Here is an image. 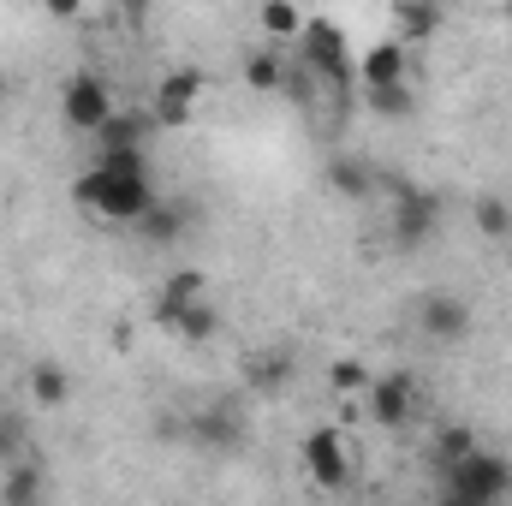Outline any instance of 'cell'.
I'll return each mask as SVG.
<instances>
[{"mask_svg":"<svg viewBox=\"0 0 512 506\" xmlns=\"http://www.w3.org/2000/svg\"><path fill=\"white\" fill-rule=\"evenodd\" d=\"M370 108L376 114H411V90L393 84V90H370Z\"/></svg>","mask_w":512,"mask_h":506,"instance_id":"obj_26","label":"cell"},{"mask_svg":"<svg viewBox=\"0 0 512 506\" xmlns=\"http://www.w3.org/2000/svg\"><path fill=\"white\" fill-rule=\"evenodd\" d=\"M411 411H417V381L405 376V370H387V376L370 381V417L382 429H405Z\"/></svg>","mask_w":512,"mask_h":506,"instance_id":"obj_9","label":"cell"},{"mask_svg":"<svg viewBox=\"0 0 512 506\" xmlns=\"http://www.w3.org/2000/svg\"><path fill=\"white\" fill-rule=\"evenodd\" d=\"M137 227L149 233V245H173V239H179V227H185V209H179V203H155Z\"/></svg>","mask_w":512,"mask_h":506,"instance_id":"obj_22","label":"cell"},{"mask_svg":"<svg viewBox=\"0 0 512 506\" xmlns=\"http://www.w3.org/2000/svg\"><path fill=\"white\" fill-rule=\"evenodd\" d=\"M245 84L262 90V96H274V90L286 84V66H280L274 48H251V54H245Z\"/></svg>","mask_w":512,"mask_h":506,"instance_id":"obj_18","label":"cell"},{"mask_svg":"<svg viewBox=\"0 0 512 506\" xmlns=\"http://www.w3.org/2000/svg\"><path fill=\"white\" fill-rule=\"evenodd\" d=\"M507 483H512V465L495 459V453H471V459L441 471V495L459 506H501Z\"/></svg>","mask_w":512,"mask_h":506,"instance_id":"obj_3","label":"cell"},{"mask_svg":"<svg viewBox=\"0 0 512 506\" xmlns=\"http://www.w3.org/2000/svg\"><path fill=\"white\" fill-rule=\"evenodd\" d=\"M203 298H209V274L203 268H173L161 280V292H155V322H167V316H179V310H191Z\"/></svg>","mask_w":512,"mask_h":506,"instance_id":"obj_11","label":"cell"},{"mask_svg":"<svg viewBox=\"0 0 512 506\" xmlns=\"http://www.w3.org/2000/svg\"><path fill=\"white\" fill-rule=\"evenodd\" d=\"M328 185H334L340 197H370V167H364V161L334 155V161H328Z\"/></svg>","mask_w":512,"mask_h":506,"instance_id":"obj_21","label":"cell"},{"mask_svg":"<svg viewBox=\"0 0 512 506\" xmlns=\"http://www.w3.org/2000/svg\"><path fill=\"white\" fill-rule=\"evenodd\" d=\"M78 209H90L96 221L108 227H131L155 209V185H149V167H120V161H96L78 185H72Z\"/></svg>","mask_w":512,"mask_h":506,"instance_id":"obj_1","label":"cell"},{"mask_svg":"<svg viewBox=\"0 0 512 506\" xmlns=\"http://www.w3.org/2000/svg\"><path fill=\"white\" fill-rule=\"evenodd\" d=\"M203 96H209V78H203L197 66H173V72H161V84H155L149 120H155V126H185V120L203 108Z\"/></svg>","mask_w":512,"mask_h":506,"instance_id":"obj_7","label":"cell"},{"mask_svg":"<svg viewBox=\"0 0 512 506\" xmlns=\"http://www.w3.org/2000/svg\"><path fill=\"white\" fill-rule=\"evenodd\" d=\"M24 381H30V399H36V405H66V399H72V370L54 364V358H36Z\"/></svg>","mask_w":512,"mask_h":506,"instance_id":"obj_15","label":"cell"},{"mask_svg":"<svg viewBox=\"0 0 512 506\" xmlns=\"http://www.w3.org/2000/svg\"><path fill=\"white\" fill-rule=\"evenodd\" d=\"M197 441H209V447H239V417H233V411H203V417H197Z\"/></svg>","mask_w":512,"mask_h":506,"instance_id":"obj_24","label":"cell"},{"mask_svg":"<svg viewBox=\"0 0 512 506\" xmlns=\"http://www.w3.org/2000/svg\"><path fill=\"white\" fill-rule=\"evenodd\" d=\"M161 328H167V334H179L185 346H203V340H215V334H221V310H215V304L203 298V304H191V310L167 316Z\"/></svg>","mask_w":512,"mask_h":506,"instance_id":"obj_14","label":"cell"},{"mask_svg":"<svg viewBox=\"0 0 512 506\" xmlns=\"http://www.w3.org/2000/svg\"><path fill=\"white\" fill-rule=\"evenodd\" d=\"M48 495V471L36 459H18L12 471H0V506H42Z\"/></svg>","mask_w":512,"mask_h":506,"instance_id":"obj_12","label":"cell"},{"mask_svg":"<svg viewBox=\"0 0 512 506\" xmlns=\"http://www.w3.org/2000/svg\"><path fill=\"white\" fill-rule=\"evenodd\" d=\"M370 381H376V370L364 358H334L328 364V387L334 393H370Z\"/></svg>","mask_w":512,"mask_h":506,"instance_id":"obj_23","label":"cell"},{"mask_svg":"<svg viewBox=\"0 0 512 506\" xmlns=\"http://www.w3.org/2000/svg\"><path fill=\"white\" fill-rule=\"evenodd\" d=\"M417 334H423L429 346H459V340H471V304H465L459 292H429V298L417 304Z\"/></svg>","mask_w":512,"mask_h":506,"instance_id":"obj_8","label":"cell"},{"mask_svg":"<svg viewBox=\"0 0 512 506\" xmlns=\"http://www.w3.org/2000/svg\"><path fill=\"white\" fill-rule=\"evenodd\" d=\"M471 221H477V233H483V239H501V245H512V203H507V197H477Z\"/></svg>","mask_w":512,"mask_h":506,"instance_id":"obj_19","label":"cell"},{"mask_svg":"<svg viewBox=\"0 0 512 506\" xmlns=\"http://www.w3.org/2000/svg\"><path fill=\"white\" fill-rule=\"evenodd\" d=\"M471 453H477L471 423H441V429H435V459H441V471L459 465V459H471Z\"/></svg>","mask_w":512,"mask_h":506,"instance_id":"obj_20","label":"cell"},{"mask_svg":"<svg viewBox=\"0 0 512 506\" xmlns=\"http://www.w3.org/2000/svg\"><path fill=\"white\" fill-rule=\"evenodd\" d=\"M393 245L399 251H423L429 239H435V227H441V197L435 191H423V185H405L399 197H393Z\"/></svg>","mask_w":512,"mask_h":506,"instance_id":"obj_6","label":"cell"},{"mask_svg":"<svg viewBox=\"0 0 512 506\" xmlns=\"http://www.w3.org/2000/svg\"><path fill=\"white\" fill-rule=\"evenodd\" d=\"M256 24H262L268 42H298V36H304V12H298V6H280V0H268V6L256 12Z\"/></svg>","mask_w":512,"mask_h":506,"instance_id":"obj_16","label":"cell"},{"mask_svg":"<svg viewBox=\"0 0 512 506\" xmlns=\"http://www.w3.org/2000/svg\"><path fill=\"white\" fill-rule=\"evenodd\" d=\"M245 381H251L256 393H280V387L292 381V358H286V352H262V358L245 364Z\"/></svg>","mask_w":512,"mask_h":506,"instance_id":"obj_17","label":"cell"},{"mask_svg":"<svg viewBox=\"0 0 512 506\" xmlns=\"http://www.w3.org/2000/svg\"><path fill=\"white\" fill-rule=\"evenodd\" d=\"M298 48H304V72H316L322 84H334V90H352V84H358V66H352V54H346V36H340L328 18H304Z\"/></svg>","mask_w":512,"mask_h":506,"instance_id":"obj_4","label":"cell"},{"mask_svg":"<svg viewBox=\"0 0 512 506\" xmlns=\"http://www.w3.org/2000/svg\"><path fill=\"white\" fill-rule=\"evenodd\" d=\"M114 114H120V102H114V84H108L102 72H72V78L60 84V120L72 131L102 137V131L114 126Z\"/></svg>","mask_w":512,"mask_h":506,"instance_id":"obj_2","label":"cell"},{"mask_svg":"<svg viewBox=\"0 0 512 506\" xmlns=\"http://www.w3.org/2000/svg\"><path fill=\"white\" fill-rule=\"evenodd\" d=\"M24 441H30V435H24V417H18V411H0V471H12L18 459H30Z\"/></svg>","mask_w":512,"mask_h":506,"instance_id":"obj_25","label":"cell"},{"mask_svg":"<svg viewBox=\"0 0 512 506\" xmlns=\"http://www.w3.org/2000/svg\"><path fill=\"white\" fill-rule=\"evenodd\" d=\"M405 66H411V48H399L393 36L376 42V48H364V60H358V84H364V96H370V90H393V84H405Z\"/></svg>","mask_w":512,"mask_h":506,"instance_id":"obj_10","label":"cell"},{"mask_svg":"<svg viewBox=\"0 0 512 506\" xmlns=\"http://www.w3.org/2000/svg\"><path fill=\"white\" fill-rule=\"evenodd\" d=\"M435 30H441V6H423V0H399V6H393V42H399V48L435 36Z\"/></svg>","mask_w":512,"mask_h":506,"instance_id":"obj_13","label":"cell"},{"mask_svg":"<svg viewBox=\"0 0 512 506\" xmlns=\"http://www.w3.org/2000/svg\"><path fill=\"white\" fill-rule=\"evenodd\" d=\"M298 459H304V477H310L322 495L352 489V453H346V441H340L334 423H316V429L298 441Z\"/></svg>","mask_w":512,"mask_h":506,"instance_id":"obj_5","label":"cell"}]
</instances>
